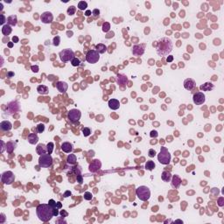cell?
<instances>
[{"label":"cell","instance_id":"cb8c5ba5","mask_svg":"<svg viewBox=\"0 0 224 224\" xmlns=\"http://www.w3.org/2000/svg\"><path fill=\"white\" fill-rule=\"evenodd\" d=\"M161 178L165 182H170V180H172V174H171L170 172H167V171H164L161 174Z\"/></svg>","mask_w":224,"mask_h":224},{"label":"cell","instance_id":"ba28073f","mask_svg":"<svg viewBox=\"0 0 224 224\" xmlns=\"http://www.w3.org/2000/svg\"><path fill=\"white\" fill-rule=\"evenodd\" d=\"M15 180V175L11 171H6L1 176V181L4 185H11Z\"/></svg>","mask_w":224,"mask_h":224},{"label":"cell","instance_id":"f546056e","mask_svg":"<svg viewBox=\"0 0 224 224\" xmlns=\"http://www.w3.org/2000/svg\"><path fill=\"white\" fill-rule=\"evenodd\" d=\"M67 162L69 165H74L76 163V156L74 154H70L67 158Z\"/></svg>","mask_w":224,"mask_h":224},{"label":"cell","instance_id":"8fae6325","mask_svg":"<svg viewBox=\"0 0 224 224\" xmlns=\"http://www.w3.org/2000/svg\"><path fill=\"white\" fill-rule=\"evenodd\" d=\"M53 19H54V16L50 11H45L41 14L40 16V20L42 21V23L44 24H50L53 22Z\"/></svg>","mask_w":224,"mask_h":224},{"label":"cell","instance_id":"f5cc1de1","mask_svg":"<svg viewBox=\"0 0 224 224\" xmlns=\"http://www.w3.org/2000/svg\"><path fill=\"white\" fill-rule=\"evenodd\" d=\"M12 42L13 43H18V38L17 37V36H14V37H12Z\"/></svg>","mask_w":224,"mask_h":224},{"label":"cell","instance_id":"d6a6232c","mask_svg":"<svg viewBox=\"0 0 224 224\" xmlns=\"http://www.w3.org/2000/svg\"><path fill=\"white\" fill-rule=\"evenodd\" d=\"M71 64H72V66H73V67H79V66H80V64H81V61H80V60H79L78 58L74 57V59L71 61Z\"/></svg>","mask_w":224,"mask_h":224},{"label":"cell","instance_id":"83f0119b","mask_svg":"<svg viewBox=\"0 0 224 224\" xmlns=\"http://www.w3.org/2000/svg\"><path fill=\"white\" fill-rule=\"evenodd\" d=\"M95 48H96V51L99 53V54H104V53L107 51V47L103 44H101V43L96 45Z\"/></svg>","mask_w":224,"mask_h":224},{"label":"cell","instance_id":"4316f807","mask_svg":"<svg viewBox=\"0 0 224 224\" xmlns=\"http://www.w3.org/2000/svg\"><path fill=\"white\" fill-rule=\"evenodd\" d=\"M16 147V144L12 141H10L6 144V151L8 153H11Z\"/></svg>","mask_w":224,"mask_h":224},{"label":"cell","instance_id":"816d5d0a","mask_svg":"<svg viewBox=\"0 0 224 224\" xmlns=\"http://www.w3.org/2000/svg\"><path fill=\"white\" fill-rule=\"evenodd\" d=\"M71 195V192L70 191H66L65 192V194H64V197L65 198H67V197H68V196H70Z\"/></svg>","mask_w":224,"mask_h":224},{"label":"cell","instance_id":"ee69618b","mask_svg":"<svg viewBox=\"0 0 224 224\" xmlns=\"http://www.w3.org/2000/svg\"><path fill=\"white\" fill-rule=\"evenodd\" d=\"M92 14L94 15V17H95V18H96V17L99 16V14H100V11H99V10H98V9H95V10H94V11H92Z\"/></svg>","mask_w":224,"mask_h":224},{"label":"cell","instance_id":"f907efd6","mask_svg":"<svg viewBox=\"0 0 224 224\" xmlns=\"http://www.w3.org/2000/svg\"><path fill=\"white\" fill-rule=\"evenodd\" d=\"M58 215H59V210H58L57 208H54V216H57Z\"/></svg>","mask_w":224,"mask_h":224},{"label":"cell","instance_id":"6f0895ef","mask_svg":"<svg viewBox=\"0 0 224 224\" xmlns=\"http://www.w3.org/2000/svg\"><path fill=\"white\" fill-rule=\"evenodd\" d=\"M85 15H86V16H90V15H91V11H89V10H88V11H86Z\"/></svg>","mask_w":224,"mask_h":224},{"label":"cell","instance_id":"74e56055","mask_svg":"<svg viewBox=\"0 0 224 224\" xmlns=\"http://www.w3.org/2000/svg\"><path fill=\"white\" fill-rule=\"evenodd\" d=\"M110 29V25L109 23H104L103 25V31L104 33H108Z\"/></svg>","mask_w":224,"mask_h":224},{"label":"cell","instance_id":"8992f818","mask_svg":"<svg viewBox=\"0 0 224 224\" xmlns=\"http://www.w3.org/2000/svg\"><path fill=\"white\" fill-rule=\"evenodd\" d=\"M59 56L62 62L71 61L74 58V53L72 49L67 48V49H63L62 51L60 52Z\"/></svg>","mask_w":224,"mask_h":224},{"label":"cell","instance_id":"277c9868","mask_svg":"<svg viewBox=\"0 0 224 224\" xmlns=\"http://www.w3.org/2000/svg\"><path fill=\"white\" fill-rule=\"evenodd\" d=\"M136 194L140 201H146L151 197V191L149 187L145 186H140L136 189Z\"/></svg>","mask_w":224,"mask_h":224},{"label":"cell","instance_id":"f6af8a7d","mask_svg":"<svg viewBox=\"0 0 224 224\" xmlns=\"http://www.w3.org/2000/svg\"><path fill=\"white\" fill-rule=\"evenodd\" d=\"M223 201H224V198L223 197H221V198H219V200H218V205L220 206V207H223Z\"/></svg>","mask_w":224,"mask_h":224},{"label":"cell","instance_id":"7c38bea8","mask_svg":"<svg viewBox=\"0 0 224 224\" xmlns=\"http://www.w3.org/2000/svg\"><path fill=\"white\" fill-rule=\"evenodd\" d=\"M144 47L145 45H135L132 48V54L134 56H141L144 53Z\"/></svg>","mask_w":224,"mask_h":224},{"label":"cell","instance_id":"484cf974","mask_svg":"<svg viewBox=\"0 0 224 224\" xmlns=\"http://www.w3.org/2000/svg\"><path fill=\"white\" fill-rule=\"evenodd\" d=\"M200 88L203 91H210L214 88V84L211 82H206L205 84L200 87Z\"/></svg>","mask_w":224,"mask_h":224},{"label":"cell","instance_id":"9c48e42d","mask_svg":"<svg viewBox=\"0 0 224 224\" xmlns=\"http://www.w3.org/2000/svg\"><path fill=\"white\" fill-rule=\"evenodd\" d=\"M81 112L77 109H72L68 111L67 114V118L72 123H76L81 119Z\"/></svg>","mask_w":224,"mask_h":224},{"label":"cell","instance_id":"7402d4cb","mask_svg":"<svg viewBox=\"0 0 224 224\" xmlns=\"http://www.w3.org/2000/svg\"><path fill=\"white\" fill-rule=\"evenodd\" d=\"M17 16L16 15H11L7 18V25H11V26H14L17 25Z\"/></svg>","mask_w":224,"mask_h":224},{"label":"cell","instance_id":"d4e9b609","mask_svg":"<svg viewBox=\"0 0 224 224\" xmlns=\"http://www.w3.org/2000/svg\"><path fill=\"white\" fill-rule=\"evenodd\" d=\"M37 91L40 95H47L48 88L46 85H39L37 88Z\"/></svg>","mask_w":224,"mask_h":224},{"label":"cell","instance_id":"9a60e30c","mask_svg":"<svg viewBox=\"0 0 224 224\" xmlns=\"http://www.w3.org/2000/svg\"><path fill=\"white\" fill-rule=\"evenodd\" d=\"M56 88L61 93H66V91L68 88V85L65 81H58L56 83Z\"/></svg>","mask_w":224,"mask_h":224},{"label":"cell","instance_id":"bcb514c9","mask_svg":"<svg viewBox=\"0 0 224 224\" xmlns=\"http://www.w3.org/2000/svg\"><path fill=\"white\" fill-rule=\"evenodd\" d=\"M150 136L151 137V138H157V137H158V132L156 131H151Z\"/></svg>","mask_w":224,"mask_h":224},{"label":"cell","instance_id":"4fadbf2b","mask_svg":"<svg viewBox=\"0 0 224 224\" xmlns=\"http://www.w3.org/2000/svg\"><path fill=\"white\" fill-rule=\"evenodd\" d=\"M195 85H196L195 81L192 78H187L184 81V88H186L187 90H189V91L192 90L193 88H194Z\"/></svg>","mask_w":224,"mask_h":224},{"label":"cell","instance_id":"b9f144b4","mask_svg":"<svg viewBox=\"0 0 224 224\" xmlns=\"http://www.w3.org/2000/svg\"><path fill=\"white\" fill-rule=\"evenodd\" d=\"M31 69H32V71L33 73H38L40 68H39V66H37V65H33V66L31 67Z\"/></svg>","mask_w":224,"mask_h":224},{"label":"cell","instance_id":"60d3db41","mask_svg":"<svg viewBox=\"0 0 224 224\" xmlns=\"http://www.w3.org/2000/svg\"><path fill=\"white\" fill-rule=\"evenodd\" d=\"M156 155V151L153 150V149H150L149 150V152H148V156L150 158H153L154 156Z\"/></svg>","mask_w":224,"mask_h":224},{"label":"cell","instance_id":"7bdbcfd3","mask_svg":"<svg viewBox=\"0 0 224 224\" xmlns=\"http://www.w3.org/2000/svg\"><path fill=\"white\" fill-rule=\"evenodd\" d=\"M48 204H49V205L51 206L53 208H56V202H55L54 200H50V201H48Z\"/></svg>","mask_w":224,"mask_h":224},{"label":"cell","instance_id":"e0dca14e","mask_svg":"<svg viewBox=\"0 0 224 224\" xmlns=\"http://www.w3.org/2000/svg\"><path fill=\"white\" fill-rule=\"evenodd\" d=\"M181 185V179L178 175H173L172 178V187L173 188H179Z\"/></svg>","mask_w":224,"mask_h":224},{"label":"cell","instance_id":"680465c9","mask_svg":"<svg viewBox=\"0 0 224 224\" xmlns=\"http://www.w3.org/2000/svg\"><path fill=\"white\" fill-rule=\"evenodd\" d=\"M1 215H2V220H0V223H3L4 221V214H1Z\"/></svg>","mask_w":224,"mask_h":224},{"label":"cell","instance_id":"5bb4252c","mask_svg":"<svg viewBox=\"0 0 224 224\" xmlns=\"http://www.w3.org/2000/svg\"><path fill=\"white\" fill-rule=\"evenodd\" d=\"M108 105H109L110 109L112 110H117L119 109L120 107V103L117 99H110L108 102Z\"/></svg>","mask_w":224,"mask_h":224},{"label":"cell","instance_id":"4dcf8cb0","mask_svg":"<svg viewBox=\"0 0 224 224\" xmlns=\"http://www.w3.org/2000/svg\"><path fill=\"white\" fill-rule=\"evenodd\" d=\"M155 163L153 162L152 160H148L147 162L145 163V169L148 171H152L154 168H155Z\"/></svg>","mask_w":224,"mask_h":224},{"label":"cell","instance_id":"94428289","mask_svg":"<svg viewBox=\"0 0 224 224\" xmlns=\"http://www.w3.org/2000/svg\"><path fill=\"white\" fill-rule=\"evenodd\" d=\"M0 7H1V8H0V10H1V11H2V10H3V4H0Z\"/></svg>","mask_w":224,"mask_h":224},{"label":"cell","instance_id":"7dc6e473","mask_svg":"<svg viewBox=\"0 0 224 224\" xmlns=\"http://www.w3.org/2000/svg\"><path fill=\"white\" fill-rule=\"evenodd\" d=\"M14 75H15V74H14V72H12V71H9L8 73H7V77H8V78L14 77Z\"/></svg>","mask_w":224,"mask_h":224},{"label":"cell","instance_id":"52a82bcc","mask_svg":"<svg viewBox=\"0 0 224 224\" xmlns=\"http://www.w3.org/2000/svg\"><path fill=\"white\" fill-rule=\"evenodd\" d=\"M100 60V54L96 50H89L86 54V61L90 64H95Z\"/></svg>","mask_w":224,"mask_h":224},{"label":"cell","instance_id":"603a6c76","mask_svg":"<svg viewBox=\"0 0 224 224\" xmlns=\"http://www.w3.org/2000/svg\"><path fill=\"white\" fill-rule=\"evenodd\" d=\"M36 151H37L38 154H40V155H42V154L47 153V147L45 145V144H38V146H37V149H36Z\"/></svg>","mask_w":224,"mask_h":224},{"label":"cell","instance_id":"2e32d148","mask_svg":"<svg viewBox=\"0 0 224 224\" xmlns=\"http://www.w3.org/2000/svg\"><path fill=\"white\" fill-rule=\"evenodd\" d=\"M12 128V124L10 121H3L0 123V129L3 131H9Z\"/></svg>","mask_w":224,"mask_h":224},{"label":"cell","instance_id":"91938a15","mask_svg":"<svg viewBox=\"0 0 224 224\" xmlns=\"http://www.w3.org/2000/svg\"><path fill=\"white\" fill-rule=\"evenodd\" d=\"M8 47H10V48H11L13 47V42H9L8 43Z\"/></svg>","mask_w":224,"mask_h":224},{"label":"cell","instance_id":"ab89813d","mask_svg":"<svg viewBox=\"0 0 224 224\" xmlns=\"http://www.w3.org/2000/svg\"><path fill=\"white\" fill-rule=\"evenodd\" d=\"M60 42H61V38H60V36H56V37L54 38V42H53L54 46L58 47V46L60 45Z\"/></svg>","mask_w":224,"mask_h":224},{"label":"cell","instance_id":"5b68a950","mask_svg":"<svg viewBox=\"0 0 224 224\" xmlns=\"http://www.w3.org/2000/svg\"><path fill=\"white\" fill-rule=\"evenodd\" d=\"M53 165V158L51 154L45 153L39 158V165L43 168H48Z\"/></svg>","mask_w":224,"mask_h":224},{"label":"cell","instance_id":"d6986e66","mask_svg":"<svg viewBox=\"0 0 224 224\" xmlns=\"http://www.w3.org/2000/svg\"><path fill=\"white\" fill-rule=\"evenodd\" d=\"M61 150L66 153H70L71 151H73V145H72L70 143H68V142H64V143L61 144Z\"/></svg>","mask_w":224,"mask_h":224},{"label":"cell","instance_id":"e575fe53","mask_svg":"<svg viewBox=\"0 0 224 224\" xmlns=\"http://www.w3.org/2000/svg\"><path fill=\"white\" fill-rule=\"evenodd\" d=\"M47 152L49 154H51L54 151V144L53 142H50L47 144Z\"/></svg>","mask_w":224,"mask_h":224},{"label":"cell","instance_id":"9f6ffc18","mask_svg":"<svg viewBox=\"0 0 224 224\" xmlns=\"http://www.w3.org/2000/svg\"><path fill=\"white\" fill-rule=\"evenodd\" d=\"M61 206H62V205H61V202H56V208H61Z\"/></svg>","mask_w":224,"mask_h":224},{"label":"cell","instance_id":"11a10c76","mask_svg":"<svg viewBox=\"0 0 224 224\" xmlns=\"http://www.w3.org/2000/svg\"><path fill=\"white\" fill-rule=\"evenodd\" d=\"M1 144H2L1 153H3V152H4V141H1Z\"/></svg>","mask_w":224,"mask_h":224},{"label":"cell","instance_id":"f1b7e54d","mask_svg":"<svg viewBox=\"0 0 224 224\" xmlns=\"http://www.w3.org/2000/svg\"><path fill=\"white\" fill-rule=\"evenodd\" d=\"M11 31H12V29H11V25H4L3 27H2V33H3L4 35H9L11 33Z\"/></svg>","mask_w":224,"mask_h":224},{"label":"cell","instance_id":"681fc988","mask_svg":"<svg viewBox=\"0 0 224 224\" xmlns=\"http://www.w3.org/2000/svg\"><path fill=\"white\" fill-rule=\"evenodd\" d=\"M173 61V56L172 55H168L167 58V62H172Z\"/></svg>","mask_w":224,"mask_h":224},{"label":"cell","instance_id":"c3c4849f","mask_svg":"<svg viewBox=\"0 0 224 224\" xmlns=\"http://www.w3.org/2000/svg\"><path fill=\"white\" fill-rule=\"evenodd\" d=\"M1 18H2V20L0 21V24H1V25H4V22H5V17H4V14H1Z\"/></svg>","mask_w":224,"mask_h":224},{"label":"cell","instance_id":"8d00e7d4","mask_svg":"<svg viewBox=\"0 0 224 224\" xmlns=\"http://www.w3.org/2000/svg\"><path fill=\"white\" fill-rule=\"evenodd\" d=\"M93 198V195L92 194H91L90 192H85L84 193V199L86 200V201H91Z\"/></svg>","mask_w":224,"mask_h":224},{"label":"cell","instance_id":"d590c367","mask_svg":"<svg viewBox=\"0 0 224 224\" xmlns=\"http://www.w3.org/2000/svg\"><path fill=\"white\" fill-rule=\"evenodd\" d=\"M36 130H37V131L39 132V133H42V132H44V131H45V124H38Z\"/></svg>","mask_w":224,"mask_h":224},{"label":"cell","instance_id":"44dd1931","mask_svg":"<svg viewBox=\"0 0 224 224\" xmlns=\"http://www.w3.org/2000/svg\"><path fill=\"white\" fill-rule=\"evenodd\" d=\"M8 110H9L10 113H11V114H12V113H16V112L19 110L18 103H17V102L11 103L9 104V106H8Z\"/></svg>","mask_w":224,"mask_h":224},{"label":"cell","instance_id":"30bf717a","mask_svg":"<svg viewBox=\"0 0 224 224\" xmlns=\"http://www.w3.org/2000/svg\"><path fill=\"white\" fill-rule=\"evenodd\" d=\"M193 101H194V104L196 105H201L205 103L206 101V96L204 93L202 92H196L193 96Z\"/></svg>","mask_w":224,"mask_h":224},{"label":"cell","instance_id":"1f68e13d","mask_svg":"<svg viewBox=\"0 0 224 224\" xmlns=\"http://www.w3.org/2000/svg\"><path fill=\"white\" fill-rule=\"evenodd\" d=\"M87 7H88V4H87V2H85V1H80L78 3V8H79V10H81V11H84V10H86Z\"/></svg>","mask_w":224,"mask_h":224},{"label":"cell","instance_id":"6da1fadb","mask_svg":"<svg viewBox=\"0 0 224 224\" xmlns=\"http://www.w3.org/2000/svg\"><path fill=\"white\" fill-rule=\"evenodd\" d=\"M173 49V43L170 38L164 37L160 39L157 46V54L158 56H168Z\"/></svg>","mask_w":224,"mask_h":224},{"label":"cell","instance_id":"836d02e7","mask_svg":"<svg viewBox=\"0 0 224 224\" xmlns=\"http://www.w3.org/2000/svg\"><path fill=\"white\" fill-rule=\"evenodd\" d=\"M75 11H76V7L74 5L68 7V9H67V14H68L69 16L74 15V14L75 13Z\"/></svg>","mask_w":224,"mask_h":224},{"label":"cell","instance_id":"ac0fdd59","mask_svg":"<svg viewBox=\"0 0 224 224\" xmlns=\"http://www.w3.org/2000/svg\"><path fill=\"white\" fill-rule=\"evenodd\" d=\"M100 168H101V162H100V160H98V159L94 160L93 163H91L89 165V170L93 172L98 171Z\"/></svg>","mask_w":224,"mask_h":224},{"label":"cell","instance_id":"3957f363","mask_svg":"<svg viewBox=\"0 0 224 224\" xmlns=\"http://www.w3.org/2000/svg\"><path fill=\"white\" fill-rule=\"evenodd\" d=\"M158 160L162 165H169L171 161V154L167 147L162 146L160 148L159 153L158 154Z\"/></svg>","mask_w":224,"mask_h":224},{"label":"cell","instance_id":"7a4b0ae2","mask_svg":"<svg viewBox=\"0 0 224 224\" xmlns=\"http://www.w3.org/2000/svg\"><path fill=\"white\" fill-rule=\"evenodd\" d=\"M38 218L41 221H48L54 217V208L49 204H40L36 208Z\"/></svg>","mask_w":224,"mask_h":224},{"label":"cell","instance_id":"f35d334b","mask_svg":"<svg viewBox=\"0 0 224 224\" xmlns=\"http://www.w3.org/2000/svg\"><path fill=\"white\" fill-rule=\"evenodd\" d=\"M82 134L84 135V137H88L91 134V130L89 128L82 129Z\"/></svg>","mask_w":224,"mask_h":224},{"label":"cell","instance_id":"db71d44e","mask_svg":"<svg viewBox=\"0 0 224 224\" xmlns=\"http://www.w3.org/2000/svg\"><path fill=\"white\" fill-rule=\"evenodd\" d=\"M77 180H78V181L80 184L82 183V177H81V175H78V176H77Z\"/></svg>","mask_w":224,"mask_h":224},{"label":"cell","instance_id":"ffe728a7","mask_svg":"<svg viewBox=\"0 0 224 224\" xmlns=\"http://www.w3.org/2000/svg\"><path fill=\"white\" fill-rule=\"evenodd\" d=\"M27 139L31 144H36L39 142V137L36 133H30L28 135Z\"/></svg>","mask_w":224,"mask_h":224}]
</instances>
